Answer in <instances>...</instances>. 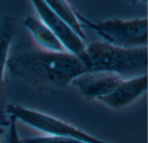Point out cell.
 Here are the masks:
<instances>
[{"label": "cell", "mask_w": 148, "mask_h": 143, "mask_svg": "<svg viewBox=\"0 0 148 143\" xmlns=\"http://www.w3.org/2000/svg\"><path fill=\"white\" fill-rule=\"evenodd\" d=\"M7 71L40 91L58 93L87 69L73 54L48 51L34 42L21 45L15 52H10Z\"/></svg>", "instance_id": "cell-1"}, {"label": "cell", "mask_w": 148, "mask_h": 143, "mask_svg": "<svg viewBox=\"0 0 148 143\" xmlns=\"http://www.w3.org/2000/svg\"><path fill=\"white\" fill-rule=\"evenodd\" d=\"M87 72H106L123 79L147 74V47L121 48L104 41L86 46L82 60Z\"/></svg>", "instance_id": "cell-2"}, {"label": "cell", "mask_w": 148, "mask_h": 143, "mask_svg": "<svg viewBox=\"0 0 148 143\" xmlns=\"http://www.w3.org/2000/svg\"><path fill=\"white\" fill-rule=\"evenodd\" d=\"M82 26H87L96 32L102 41L121 48H140L147 47V17L129 20L108 19L93 22L74 8Z\"/></svg>", "instance_id": "cell-3"}, {"label": "cell", "mask_w": 148, "mask_h": 143, "mask_svg": "<svg viewBox=\"0 0 148 143\" xmlns=\"http://www.w3.org/2000/svg\"><path fill=\"white\" fill-rule=\"evenodd\" d=\"M6 114L49 136H64L87 143H109L100 140L75 126L45 113L16 104H8Z\"/></svg>", "instance_id": "cell-4"}, {"label": "cell", "mask_w": 148, "mask_h": 143, "mask_svg": "<svg viewBox=\"0 0 148 143\" xmlns=\"http://www.w3.org/2000/svg\"><path fill=\"white\" fill-rule=\"evenodd\" d=\"M31 3L37 13V16L48 26L66 52L77 57L82 62L87 46L85 41L51 10L45 1L33 0Z\"/></svg>", "instance_id": "cell-5"}, {"label": "cell", "mask_w": 148, "mask_h": 143, "mask_svg": "<svg viewBox=\"0 0 148 143\" xmlns=\"http://www.w3.org/2000/svg\"><path fill=\"white\" fill-rule=\"evenodd\" d=\"M17 32L16 18L10 16H4L0 21V125L3 128L9 124V116L6 114V107L8 105L7 60L11 43Z\"/></svg>", "instance_id": "cell-6"}, {"label": "cell", "mask_w": 148, "mask_h": 143, "mask_svg": "<svg viewBox=\"0 0 148 143\" xmlns=\"http://www.w3.org/2000/svg\"><path fill=\"white\" fill-rule=\"evenodd\" d=\"M123 80L120 76L106 72H85L75 78L70 85L87 99L98 100L112 92Z\"/></svg>", "instance_id": "cell-7"}, {"label": "cell", "mask_w": 148, "mask_h": 143, "mask_svg": "<svg viewBox=\"0 0 148 143\" xmlns=\"http://www.w3.org/2000/svg\"><path fill=\"white\" fill-rule=\"evenodd\" d=\"M147 89V74L123 79L108 95L99 98L98 102L120 110L127 107L146 93Z\"/></svg>", "instance_id": "cell-8"}, {"label": "cell", "mask_w": 148, "mask_h": 143, "mask_svg": "<svg viewBox=\"0 0 148 143\" xmlns=\"http://www.w3.org/2000/svg\"><path fill=\"white\" fill-rule=\"evenodd\" d=\"M23 25L39 47L52 52H66L58 39L38 16H28L23 21Z\"/></svg>", "instance_id": "cell-9"}, {"label": "cell", "mask_w": 148, "mask_h": 143, "mask_svg": "<svg viewBox=\"0 0 148 143\" xmlns=\"http://www.w3.org/2000/svg\"><path fill=\"white\" fill-rule=\"evenodd\" d=\"M45 2L51 10L85 41L86 34L84 33L82 26L75 13L74 7L67 1L63 0H45Z\"/></svg>", "instance_id": "cell-10"}, {"label": "cell", "mask_w": 148, "mask_h": 143, "mask_svg": "<svg viewBox=\"0 0 148 143\" xmlns=\"http://www.w3.org/2000/svg\"><path fill=\"white\" fill-rule=\"evenodd\" d=\"M23 143H87L78 139L64 136H35L22 139Z\"/></svg>", "instance_id": "cell-11"}, {"label": "cell", "mask_w": 148, "mask_h": 143, "mask_svg": "<svg viewBox=\"0 0 148 143\" xmlns=\"http://www.w3.org/2000/svg\"><path fill=\"white\" fill-rule=\"evenodd\" d=\"M16 119L12 117L9 116V124L7 126L8 128V133L6 137V143H23L22 139L20 138L16 128Z\"/></svg>", "instance_id": "cell-12"}, {"label": "cell", "mask_w": 148, "mask_h": 143, "mask_svg": "<svg viewBox=\"0 0 148 143\" xmlns=\"http://www.w3.org/2000/svg\"><path fill=\"white\" fill-rule=\"evenodd\" d=\"M3 133H4V128L0 125V140H1V137L3 136Z\"/></svg>", "instance_id": "cell-13"}]
</instances>
